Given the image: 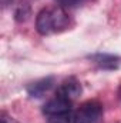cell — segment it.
<instances>
[{"instance_id":"cell-6","label":"cell","mask_w":121,"mask_h":123,"mask_svg":"<svg viewBox=\"0 0 121 123\" xmlns=\"http://www.w3.org/2000/svg\"><path fill=\"white\" fill-rule=\"evenodd\" d=\"M53 83H54L53 77H44V79L36 80V82H33V83H30L27 86V93L30 94L31 97H41L53 86Z\"/></svg>"},{"instance_id":"cell-9","label":"cell","mask_w":121,"mask_h":123,"mask_svg":"<svg viewBox=\"0 0 121 123\" xmlns=\"http://www.w3.org/2000/svg\"><path fill=\"white\" fill-rule=\"evenodd\" d=\"M118 96H120V99H121V87H120V90H118Z\"/></svg>"},{"instance_id":"cell-3","label":"cell","mask_w":121,"mask_h":123,"mask_svg":"<svg viewBox=\"0 0 121 123\" xmlns=\"http://www.w3.org/2000/svg\"><path fill=\"white\" fill-rule=\"evenodd\" d=\"M73 102L54 94L53 99H50L44 106H43V115L47 117V120L50 119H56L64 115H68L73 112Z\"/></svg>"},{"instance_id":"cell-4","label":"cell","mask_w":121,"mask_h":123,"mask_svg":"<svg viewBox=\"0 0 121 123\" xmlns=\"http://www.w3.org/2000/svg\"><path fill=\"white\" fill-rule=\"evenodd\" d=\"M83 92L81 89V83L76 79V77H67L64 79L60 83V86L57 87L56 90V94L57 96H61L70 102H74Z\"/></svg>"},{"instance_id":"cell-8","label":"cell","mask_w":121,"mask_h":123,"mask_svg":"<svg viewBox=\"0 0 121 123\" xmlns=\"http://www.w3.org/2000/svg\"><path fill=\"white\" fill-rule=\"evenodd\" d=\"M10 1H11V0H0V3H1L3 6H7V4H9Z\"/></svg>"},{"instance_id":"cell-2","label":"cell","mask_w":121,"mask_h":123,"mask_svg":"<svg viewBox=\"0 0 121 123\" xmlns=\"http://www.w3.org/2000/svg\"><path fill=\"white\" fill-rule=\"evenodd\" d=\"M103 105L97 100H87L76 112V123H103Z\"/></svg>"},{"instance_id":"cell-7","label":"cell","mask_w":121,"mask_h":123,"mask_svg":"<svg viewBox=\"0 0 121 123\" xmlns=\"http://www.w3.org/2000/svg\"><path fill=\"white\" fill-rule=\"evenodd\" d=\"M61 7H77L80 4H83L86 0H56Z\"/></svg>"},{"instance_id":"cell-5","label":"cell","mask_w":121,"mask_h":123,"mask_svg":"<svg viewBox=\"0 0 121 123\" xmlns=\"http://www.w3.org/2000/svg\"><path fill=\"white\" fill-rule=\"evenodd\" d=\"M90 59L100 69H104V70H113V69H117L118 64H120V59L117 56H113V55H107V53H97V55H93L90 56Z\"/></svg>"},{"instance_id":"cell-1","label":"cell","mask_w":121,"mask_h":123,"mask_svg":"<svg viewBox=\"0 0 121 123\" xmlns=\"http://www.w3.org/2000/svg\"><path fill=\"white\" fill-rule=\"evenodd\" d=\"M70 16L61 6L44 7L36 17V30L41 36L57 34L70 27Z\"/></svg>"}]
</instances>
